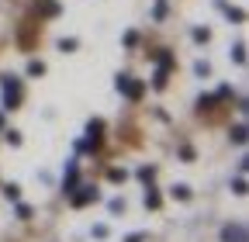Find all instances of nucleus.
I'll use <instances>...</instances> for the list:
<instances>
[{
  "mask_svg": "<svg viewBox=\"0 0 249 242\" xmlns=\"http://www.w3.org/2000/svg\"><path fill=\"white\" fill-rule=\"evenodd\" d=\"M76 45H80V42H76V38H62V42H59V49H62V52H73V49H76Z\"/></svg>",
  "mask_w": 249,
  "mask_h": 242,
  "instance_id": "obj_27",
  "label": "nucleus"
},
{
  "mask_svg": "<svg viewBox=\"0 0 249 242\" xmlns=\"http://www.w3.org/2000/svg\"><path fill=\"white\" fill-rule=\"evenodd\" d=\"M101 132H104V121L93 118L90 125H87V138H80V142H76V153H93V149L101 145Z\"/></svg>",
  "mask_w": 249,
  "mask_h": 242,
  "instance_id": "obj_3",
  "label": "nucleus"
},
{
  "mask_svg": "<svg viewBox=\"0 0 249 242\" xmlns=\"http://www.w3.org/2000/svg\"><path fill=\"white\" fill-rule=\"evenodd\" d=\"M76 184H80V163L70 159V163H66V173H62V194H70Z\"/></svg>",
  "mask_w": 249,
  "mask_h": 242,
  "instance_id": "obj_6",
  "label": "nucleus"
},
{
  "mask_svg": "<svg viewBox=\"0 0 249 242\" xmlns=\"http://www.w3.org/2000/svg\"><path fill=\"white\" fill-rule=\"evenodd\" d=\"M225 14H229V21H235V24H239V21H246V14H242L239 7H225Z\"/></svg>",
  "mask_w": 249,
  "mask_h": 242,
  "instance_id": "obj_24",
  "label": "nucleus"
},
{
  "mask_svg": "<svg viewBox=\"0 0 249 242\" xmlns=\"http://www.w3.org/2000/svg\"><path fill=\"white\" fill-rule=\"evenodd\" d=\"M93 201H101V190H97V187H90V184L70 190V204H73V207H83V204H93Z\"/></svg>",
  "mask_w": 249,
  "mask_h": 242,
  "instance_id": "obj_4",
  "label": "nucleus"
},
{
  "mask_svg": "<svg viewBox=\"0 0 249 242\" xmlns=\"http://www.w3.org/2000/svg\"><path fill=\"white\" fill-rule=\"evenodd\" d=\"M42 14H59V4H52V0H38Z\"/></svg>",
  "mask_w": 249,
  "mask_h": 242,
  "instance_id": "obj_22",
  "label": "nucleus"
},
{
  "mask_svg": "<svg viewBox=\"0 0 249 242\" xmlns=\"http://www.w3.org/2000/svg\"><path fill=\"white\" fill-rule=\"evenodd\" d=\"M0 132H4V111H0Z\"/></svg>",
  "mask_w": 249,
  "mask_h": 242,
  "instance_id": "obj_31",
  "label": "nucleus"
},
{
  "mask_svg": "<svg viewBox=\"0 0 249 242\" xmlns=\"http://www.w3.org/2000/svg\"><path fill=\"white\" fill-rule=\"evenodd\" d=\"M124 176H128V173H124L121 166H111L107 170V180H114V184H124Z\"/></svg>",
  "mask_w": 249,
  "mask_h": 242,
  "instance_id": "obj_15",
  "label": "nucleus"
},
{
  "mask_svg": "<svg viewBox=\"0 0 249 242\" xmlns=\"http://www.w3.org/2000/svg\"><path fill=\"white\" fill-rule=\"evenodd\" d=\"M180 159L191 163V159H194V149H191V145H180Z\"/></svg>",
  "mask_w": 249,
  "mask_h": 242,
  "instance_id": "obj_28",
  "label": "nucleus"
},
{
  "mask_svg": "<svg viewBox=\"0 0 249 242\" xmlns=\"http://www.w3.org/2000/svg\"><path fill=\"white\" fill-rule=\"evenodd\" d=\"M142 201H145V207H152V211L160 207V194H156V190H152L149 184H145V194H142Z\"/></svg>",
  "mask_w": 249,
  "mask_h": 242,
  "instance_id": "obj_9",
  "label": "nucleus"
},
{
  "mask_svg": "<svg viewBox=\"0 0 249 242\" xmlns=\"http://www.w3.org/2000/svg\"><path fill=\"white\" fill-rule=\"evenodd\" d=\"M232 194H239V197L246 194V176H242V173H239V176L232 180Z\"/></svg>",
  "mask_w": 249,
  "mask_h": 242,
  "instance_id": "obj_18",
  "label": "nucleus"
},
{
  "mask_svg": "<svg viewBox=\"0 0 249 242\" xmlns=\"http://www.w3.org/2000/svg\"><path fill=\"white\" fill-rule=\"evenodd\" d=\"M214 101H218L214 94H201V97H197V111H211V104H214Z\"/></svg>",
  "mask_w": 249,
  "mask_h": 242,
  "instance_id": "obj_14",
  "label": "nucleus"
},
{
  "mask_svg": "<svg viewBox=\"0 0 249 242\" xmlns=\"http://www.w3.org/2000/svg\"><path fill=\"white\" fill-rule=\"evenodd\" d=\"M45 73V63H38V59H31L28 63V76H42Z\"/></svg>",
  "mask_w": 249,
  "mask_h": 242,
  "instance_id": "obj_16",
  "label": "nucleus"
},
{
  "mask_svg": "<svg viewBox=\"0 0 249 242\" xmlns=\"http://www.w3.org/2000/svg\"><path fill=\"white\" fill-rule=\"evenodd\" d=\"M4 197L18 204V201H21V187H18V184H4Z\"/></svg>",
  "mask_w": 249,
  "mask_h": 242,
  "instance_id": "obj_10",
  "label": "nucleus"
},
{
  "mask_svg": "<svg viewBox=\"0 0 249 242\" xmlns=\"http://www.w3.org/2000/svg\"><path fill=\"white\" fill-rule=\"evenodd\" d=\"M194 73H197V76H211V63H208V59H201V63H194Z\"/></svg>",
  "mask_w": 249,
  "mask_h": 242,
  "instance_id": "obj_19",
  "label": "nucleus"
},
{
  "mask_svg": "<svg viewBox=\"0 0 249 242\" xmlns=\"http://www.w3.org/2000/svg\"><path fill=\"white\" fill-rule=\"evenodd\" d=\"M194 42H211V32H208V28H194Z\"/></svg>",
  "mask_w": 249,
  "mask_h": 242,
  "instance_id": "obj_21",
  "label": "nucleus"
},
{
  "mask_svg": "<svg viewBox=\"0 0 249 242\" xmlns=\"http://www.w3.org/2000/svg\"><path fill=\"white\" fill-rule=\"evenodd\" d=\"M0 90H4V111H11V107L21 104V80L18 76L4 73V76H0Z\"/></svg>",
  "mask_w": 249,
  "mask_h": 242,
  "instance_id": "obj_2",
  "label": "nucleus"
},
{
  "mask_svg": "<svg viewBox=\"0 0 249 242\" xmlns=\"http://www.w3.org/2000/svg\"><path fill=\"white\" fill-rule=\"evenodd\" d=\"M156 63H160V66H166V69H173V52H170V49H163L160 55H156Z\"/></svg>",
  "mask_w": 249,
  "mask_h": 242,
  "instance_id": "obj_13",
  "label": "nucleus"
},
{
  "mask_svg": "<svg viewBox=\"0 0 249 242\" xmlns=\"http://www.w3.org/2000/svg\"><path fill=\"white\" fill-rule=\"evenodd\" d=\"M142 184H152V176H156V166H139V173H135Z\"/></svg>",
  "mask_w": 249,
  "mask_h": 242,
  "instance_id": "obj_12",
  "label": "nucleus"
},
{
  "mask_svg": "<svg viewBox=\"0 0 249 242\" xmlns=\"http://www.w3.org/2000/svg\"><path fill=\"white\" fill-rule=\"evenodd\" d=\"M14 215H18L21 222H28V218H31V207H28V204H18V207H14Z\"/></svg>",
  "mask_w": 249,
  "mask_h": 242,
  "instance_id": "obj_25",
  "label": "nucleus"
},
{
  "mask_svg": "<svg viewBox=\"0 0 249 242\" xmlns=\"http://www.w3.org/2000/svg\"><path fill=\"white\" fill-rule=\"evenodd\" d=\"M114 90H118V94H124L128 101H142L145 83L135 80V76H128V73H118V76H114Z\"/></svg>",
  "mask_w": 249,
  "mask_h": 242,
  "instance_id": "obj_1",
  "label": "nucleus"
},
{
  "mask_svg": "<svg viewBox=\"0 0 249 242\" xmlns=\"http://www.w3.org/2000/svg\"><path fill=\"white\" fill-rule=\"evenodd\" d=\"M124 242H145V235H142V232H132V235L124 239Z\"/></svg>",
  "mask_w": 249,
  "mask_h": 242,
  "instance_id": "obj_30",
  "label": "nucleus"
},
{
  "mask_svg": "<svg viewBox=\"0 0 249 242\" xmlns=\"http://www.w3.org/2000/svg\"><path fill=\"white\" fill-rule=\"evenodd\" d=\"M4 138H7V145H21V132H14V128H4Z\"/></svg>",
  "mask_w": 249,
  "mask_h": 242,
  "instance_id": "obj_20",
  "label": "nucleus"
},
{
  "mask_svg": "<svg viewBox=\"0 0 249 242\" xmlns=\"http://www.w3.org/2000/svg\"><path fill=\"white\" fill-rule=\"evenodd\" d=\"M222 242H249V239H246V222H229V225H222Z\"/></svg>",
  "mask_w": 249,
  "mask_h": 242,
  "instance_id": "obj_5",
  "label": "nucleus"
},
{
  "mask_svg": "<svg viewBox=\"0 0 249 242\" xmlns=\"http://www.w3.org/2000/svg\"><path fill=\"white\" fill-rule=\"evenodd\" d=\"M170 194H173L177 201H191V187H187V184H177V187H173Z\"/></svg>",
  "mask_w": 249,
  "mask_h": 242,
  "instance_id": "obj_11",
  "label": "nucleus"
},
{
  "mask_svg": "<svg viewBox=\"0 0 249 242\" xmlns=\"http://www.w3.org/2000/svg\"><path fill=\"white\" fill-rule=\"evenodd\" d=\"M166 14H170V4H166V0H160V4H156V11H152V17H156V21H163Z\"/></svg>",
  "mask_w": 249,
  "mask_h": 242,
  "instance_id": "obj_17",
  "label": "nucleus"
},
{
  "mask_svg": "<svg viewBox=\"0 0 249 242\" xmlns=\"http://www.w3.org/2000/svg\"><path fill=\"white\" fill-rule=\"evenodd\" d=\"M229 138H232L235 145H242V142H246V125H242V121H239V125H232V128H229Z\"/></svg>",
  "mask_w": 249,
  "mask_h": 242,
  "instance_id": "obj_8",
  "label": "nucleus"
},
{
  "mask_svg": "<svg viewBox=\"0 0 249 242\" xmlns=\"http://www.w3.org/2000/svg\"><path fill=\"white\" fill-rule=\"evenodd\" d=\"M107 207H111V215H121V211H124V197H114Z\"/></svg>",
  "mask_w": 249,
  "mask_h": 242,
  "instance_id": "obj_26",
  "label": "nucleus"
},
{
  "mask_svg": "<svg viewBox=\"0 0 249 242\" xmlns=\"http://www.w3.org/2000/svg\"><path fill=\"white\" fill-rule=\"evenodd\" d=\"M93 239H107V225H93Z\"/></svg>",
  "mask_w": 249,
  "mask_h": 242,
  "instance_id": "obj_29",
  "label": "nucleus"
},
{
  "mask_svg": "<svg viewBox=\"0 0 249 242\" xmlns=\"http://www.w3.org/2000/svg\"><path fill=\"white\" fill-rule=\"evenodd\" d=\"M166 80H170V69H166V66H156V73H152V86H156V90H163Z\"/></svg>",
  "mask_w": 249,
  "mask_h": 242,
  "instance_id": "obj_7",
  "label": "nucleus"
},
{
  "mask_svg": "<svg viewBox=\"0 0 249 242\" xmlns=\"http://www.w3.org/2000/svg\"><path fill=\"white\" fill-rule=\"evenodd\" d=\"M232 59H235V63H239V66L246 63V45H242V42H239V45L232 49Z\"/></svg>",
  "mask_w": 249,
  "mask_h": 242,
  "instance_id": "obj_23",
  "label": "nucleus"
}]
</instances>
